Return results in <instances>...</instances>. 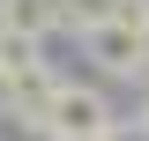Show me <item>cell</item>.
Here are the masks:
<instances>
[{
  "instance_id": "1",
  "label": "cell",
  "mask_w": 149,
  "mask_h": 141,
  "mask_svg": "<svg viewBox=\"0 0 149 141\" xmlns=\"http://www.w3.org/2000/svg\"><path fill=\"white\" fill-rule=\"evenodd\" d=\"M37 119L52 126L60 141H97V134L112 126V104L97 97V89H82V82H60V89H52V104L37 111Z\"/></svg>"
},
{
  "instance_id": "2",
  "label": "cell",
  "mask_w": 149,
  "mask_h": 141,
  "mask_svg": "<svg viewBox=\"0 0 149 141\" xmlns=\"http://www.w3.org/2000/svg\"><path fill=\"white\" fill-rule=\"evenodd\" d=\"M82 52H90L104 74H142V67H149V30H119V22H97V30H82Z\"/></svg>"
},
{
  "instance_id": "3",
  "label": "cell",
  "mask_w": 149,
  "mask_h": 141,
  "mask_svg": "<svg viewBox=\"0 0 149 141\" xmlns=\"http://www.w3.org/2000/svg\"><path fill=\"white\" fill-rule=\"evenodd\" d=\"M0 82H8V104H15V111H45V104H52V89H60V74L45 67V59H30V67L0 74Z\"/></svg>"
},
{
  "instance_id": "4",
  "label": "cell",
  "mask_w": 149,
  "mask_h": 141,
  "mask_svg": "<svg viewBox=\"0 0 149 141\" xmlns=\"http://www.w3.org/2000/svg\"><path fill=\"white\" fill-rule=\"evenodd\" d=\"M0 30H15V37H45L52 30V0H0Z\"/></svg>"
},
{
  "instance_id": "5",
  "label": "cell",
  "mask_w": 149,
  "mask_h": 141,
  "mask_svg": "<svg viewBox=\"0 0 149 141\" xmlns=\"http://www.w3.org/2000/svg\"><path fill=\"white\" fill-rule=\"evenodd\" d=\"M97 22H112V0H52V30H97Z\"/></svg>"
},
{
  "instance_id": "6",
  "label": "cell",
  "mask_w": 149,
  "mask_h": 141,
  "mask_svg": "<svg viewBox=\"0 0 149 141\" xmlns=\"http://www.w3.org/2000/svg\"><path fill=\"white\" fill-rule=\"evenodd\" d=\"M0 141H60V134L37 119V111H15V104H0Z\"/></svg>"
},
{
  "instance_id": "7",
  "label": "cell",
  "mask_w": 149,
  "mask_h": 141,
  "mask_svg": "<svg viewBox=\"0 0 149 141\" xmlns=\"http://www.w3.org/2000/svg\"><path fill=\"white\" fill-rule=\"evenodd\" d=\"M37 59V45L30 37H15V30H0V74H15V67H30Z\"/></svg>"
},
{
  "instance_id": "8",
  "label": "cell",
  "mask_w": 149,
  "mask_h": 141,
  "mask_svg": "<svg viewBox=\"0 0 149 141\" xmlns=\"http://www.w3.org/2000/svg\"><path fill=\"white\" fill-rule=\"evenodd\" d=\"M97 141H149V126H119V119H112V126H104Z\"/></svg>"
}]
</instances>
